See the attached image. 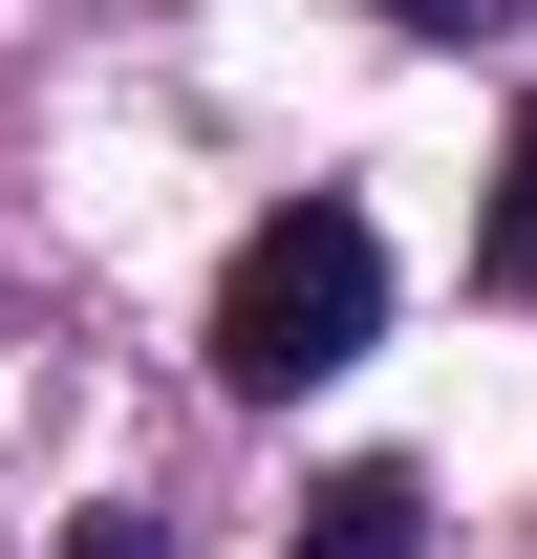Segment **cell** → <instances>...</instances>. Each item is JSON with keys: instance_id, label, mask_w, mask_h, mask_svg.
Instances as JSON below:
<instances>
[{"instance_id": "obj_1", "label": "cell", "mask_w": 537, "mask_h": 559, "mask_svg": "<svg viewBox=\"0 0 537 559\" xmlns=\"http://www.w3.org/2000/svg\"><path fill=\"white\" fill-rule=\"evenodd\" d=\"M387 345V237L344 194H301V215H259L237 237V280H215V388L237 409H301L323 366H366Z\"/></svg>"}, {"instance_id": "obj_2", "label": "cell", "mask_w": 537, "mask_h": 559, "mask_svg": "<svg viewBox=\"0 0 537 559\" xmlns=\"http://www.w3.org/2000/svg\"><path fill=\"white\" fill-rule=\"evenodd\" d=\"M279 559H430V474H323Z\"/></svg>"}, {"instance_id": "obj_5", "label": "cell", "mask_w": 537, "mask_h": 559, "mask_svg": "<svg viewBox=\"0 0 537 559\" xmlns=\"http://www.w3.org/2000/svg\"><path fill=\"white\" fill-rule=\"evenodd\" d=\"M65 559H172V538H151V516H86V538H65Z\"/></svg>"}, {"instance_id": "obj_4", "label": "cell", "mask_w": 537, "mask_h": 559, "mask_svg": "<svg viewBox=\"0 0 537 559\" xmlns=\"http://www.w3.org/2000/svg\"><path fill=\"white\" fill-rule=\"evenodd\" d=\"M366 22H408V44H516L537 0H366Z\"/></svg>"}, {"instance_id": "obj_3", "label": "cell", "mask_w": 537, "mask_h": 559, "mask_svg": "<svg viewBox=\"0 0 537 559\" xmlns=\"http://www.w3.org/2000/svg\"><path fill=\"white\" fill-rule=\"evenodd\" d=\"M473 280H494V301H537V130L494 151V194H473Z\"/></svg>"}]
</instances>
